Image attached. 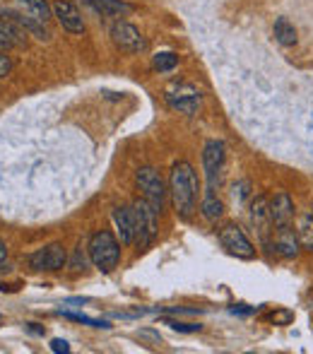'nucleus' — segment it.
I'll return each instance as SVG.
<instances>
[{"mask_svg":"<svg viewBox=\"0 0 313 354\" xmlns=\"http://www.w3.org/2000/svg\"><path fill=\"white\" fill-rule=\"evenodd\" d=\"M162 323L178 333H198L202 328V326H198V323H181V321H171V318H162Z\"/></svg>","mask_w":313,"mask_h":354,"instance_id":"nucleus-23","label":"nucleus"},{"mask_svg":"<svg viewBox=\"0 0 313 354\" xmlns=\"http://www.w3.org/2000/svg\"><path fill=\"white\" fill-rule=\"evenodd\" d=\"M169 193H171L173 207L181 219H191L198 203V176L188 162L173 164L169 176Z\"/></svg>","mask_w":313,"mask_h":354,"instance_id":"nucleus-1","label":"nucleus"},{"mask_svg":"<svg viewBox=\"0 0 313 354\" xmlns=\"http://www.w3.org/2000/svg\"><path fill=\"white\" fill-rule=\"evenodd\" d=\"M51 350L56 354H68L70 352V345L66 340H61V337H56V340H51Z\"/></svg>","mask_w":313,"mask_h":354,"instance_id":"nucleus-27","label":"nucleus"},{"mask_svg":"<svg viewBox=\"0 0 313 354\" xmlns=\"http://www.w3.org/2000/svg\"><path fill=\"white\" fill-rule=\"evenodd\" d=\"M222 212H225V207L217 201V196H205V201H202V214H205V219L217 222L222 217Z\"/></svg>","mask_w":313,"mask_h":354,"instance_id":"nucleus-22","label":"nucleus"},{"mask_svg":"<svg viewBox=\"0 0 313 354\" xmlns=\"http://www.w3.org/2000/svg\"><path fill=\"white\" fill-rule=\"evenodd\" d=\"M227 162V147L222 140H210L202 147V169L207 178V196H215V191L222 183V171Z\"/></svg>","mask_w":313,"mask_h":354,"instance_id":"nucleus-4","label":"nucleus"},{"mask_svg":"<svg viewBox=\"0 0 313 354\" xmlns=\"http://www.w3.org/2000/svg\"><path fill=\"white\" fill-rule=\"evenodd\" d=\"M133 214H135V241L140 248H147L159 232V207L142 198L133 205Z\"/></svg>","mask_w":313,"mask_h":354,"instance_id":"nucleus-3","label":"nucleus"},{"mask_svg":"<svg viewBox=\"0 0 313 354\" xmlns=\"http://www.w3.org/2000/svg\"><path fill=\"white\" fill-rule=\"evenodd\" d=\"M152 66H155L157 73H171L173 68L178 66V56L171 51H164V53H157L155 61H152Z\"/></svg>","mask_w":313,"mask_h":354,"instance_id":"nucleus-21","label":"nucleus"},{"mask_svg":"<svg viewBox=\"0 0 313 354\" xmlns=\"http://www.w3.org/2000/svg\"><path fill=\"white\" fill-rule=\"evenodd\" d=\"M0 12L5 15V17H10L15 24H19V27L24 29L27 34H32V37H37V39H41V41H48V29H46V24L44 22H39V19H34L32 15H27V12H10V10H0Z\"/></svg>","mask_w":313,"mask_h":354,"instance_id":"nucleus-14","label":"nucleus"},{"mask_svg":"<svg viewBox=\"0 0 313 354\" xmlns=\"http://www.w3.org/2000/svg\"><path fill=\"white\" fill-rule=\"evenodd\" d=\"M251 193V183L248 181H238L234 186V191H231V198H234L236 205H241L243 201H246V196Z\"/></svg>","mask_w":313,"mask_h":354,"instance_id":"nucleus-25","label":"nucleus"},{"mask_svg":"<svg viewBox=\"0 0 313 354\" xmlns=\"http://www.w3.org/2000/svg\"><path fill=\"white\" fill-rule=\"evenodd\" d=\"M251 222L263 241H267V239H270V232H275V229H272L275 224H272V217H270V203H267L263 196L251 203Z\"/></svg>","mask_w":313,"mask_h":354,"instance_id":"nucleus-11","label":"nucleus"},{"mask_svg":"<svg viewBox=\"0 0 313 354\" xmlns=\"http://www.w3.org/2000/svg\"><path fill=\"white\" fill-rule=\"evenodd\" d=\"M53 17L61 22V27L70 34H82L84 32V19L79 15L77 5L70 0H56L53 3Z\"/></svg>","mask_w":313,"mask_h":354,"instance_id":"nucleus-10","label":"nucleus"},{"mask_svg":"<svg viewBox=\"0 0 313 354\" xmlns=\"http://www.w3.org/2000/svg\"><path fill=\"white\" fill-rule=\"evenodd\" d=\"M27 44V32L19 24H15L10 17L0 19V48L24 46Z\"/></svg>","mask_w":313,"mask_h":354,"instance_id":"nucleus-15","label":"nucleus"},{"mask_svg":"<svg viewBox=\"0 0 313 354\" xmlns=\"http://www.w3.org/2000/svg\"><path fill=\"white\" fill-rule=\"evenodd\" d=\"M167 104L171 109H176V111L186 113V116H193L200 109V92L196 87H191V84L178 82L167 89Z\"/></svg>","mask_w":313,"mask_h":354,"instance_id":"nucleus-6","label":"nucleus"},{"mask_svg":"<svg viewBox=\"0 0 313 354\" xmlns=\"http://www.w3.org/2000/svg\"><path fill=\"white\" fill-rule=\"evenodd\" d=\"M84 3L102 17H126L128 12H133V5L126 0H84Z\"/></svg>","mask_w":313,"mask_h":354,"instance_id":"nucleus-16","label":"nucleus"},{"mask_svg":"<svg viewBox=\"0 0 313 354\" xmlns=\"http://www.w3.org/2000/svg\"><path fill=\"white\" fill-rule=\"evenodd\" d=\"M220 243L231 253V256L243 258V261H251V258L256 256L253 243L248 241V236L243 234V229L236 227V224H227V227L220 229Z\"/></svg>","mask_w":313,"mask_h":354,"instance_id":"nucleus-7","label":"nucleus"},{"mask_svg":"<svg viewBox=\"0 0 313 354\" xmlns=\"http://www.w3.org/2000/svg\"><path fill=\"white\" fill-rule=\"evenodd\" d=\"M113 224H116L118 239H121L123 246L135 241V214H133V207H116L113 210Z\"/></svg>","mask_w":313,"mask_h":354,"instance_id":"nucleus-13","label":"nucleus"},{"mask_svg":"<svg viewBox=\"0 0 313 354\" xmlns=\"http://www.w3.org/2000/svg\"><path fill=\"white\" fill-rule=\"evenodd\" d=\"M87 253L94 268H99L102 272H111L121 261V243L111 232L102 229V232L92 234L87 243Z\"/></svg>","mask_w":313,"mask_h":354,"instance_id":"nucleus-2","label":"nucleus"},{"mask_svg":"<svg viewBox=\"0 0 313 354\" xmlns=\"http://www.w3.org/2000/svg\"><path fill=\"white\" fill-rule=\"evenodd\" d=\"M15 3H17V8L22 12L32 15L34 19H39L44 24H48V19L53 17V5H48L46 0H15Z\"/></svg>","mask_w":313,"mask_h":354,"instance_id":"nucleus-18","label":"nucleus"},{"mask_svg":"<svg viewBox=\"0 0 313 354\" xmlns=\"http://www.w3.org/2000/svg\"><path fill=\"white\" fill-rule=\"evenodd\" d=\"M111 41H113V46L123 53H142L147 48V39L140 34V29L131 22H123V19L113 22Z\"/></svg>","mask_w":313,"mask_h":354,"instance_id":"nucleus-5","label":"nucleus"},{"mask_svg":"<svg viewBox=\"0 0 313 354\" xmlns=\"http://www.w3.org/2000/svg\"><path fill=\"white\" fill-rule=\"evenodd\" d=\"M277 236H275V248L280 256L285 258H296V253H299L301 243L299 239L294 236V232H292V227H285V229H275Z\"/></svg>","mask_w":313,"mask_h":354,"instance_id":"nucleus-17","label":"nucleus"},{"mask_svg":"<svg viewBox=\"0 0 313 354\" xmlns=\"http://www.w3.org/2000/svg\"><path fill=\"white\" fill-rule=\"evenodd\" d=\"M270 217L275 229L292 227V222H294V203H292V198L287 193H277L270 201Z\"/></svg>","mask_w":313,"mask_h":354,"instance_id":"nucleus-12","label":"nucleus"},{"mask_svg":"<svg viewBox=\"0 0 313 354\" xmlns=\"http://www.w3.org/2000/svg\"><path fill=\"white\" fill-rule=\"evenodd\" d=\"M68 261V253L66 248L61 246V243H51V246H44L39 248L37 253H32V256L27 258L29 268L32 270H46V272H53V270H61L63 266H66Z\"/></svg>","mask_w":313,"mask_h":354,"instance_id":"nucleus-9","label":"nucleus"},{"mask_svg":"<svg viewBox=\"0 0 313 354\" xmlns=\"http://www.w3.org/2000/svg\"><path fill=\"white\" fill-rule=\"evenodd\" d=\"M296 239L304 251H313V210H304L296 219Z\"/></svg>","mask_w":313,"mask_h":354,"instance_id":"nucleus-19","label":"nucleus"},{"mask_svg":"<svg viewBox=\"0 0 313 354\" xmlns=\"http://www.w3.org/2000/svg\"><path fill=\"white\" fill-rule=\"evenodd\" d=\"M135 183L142 191V196H145L152 205H157L159 210H162L164 198H167L169 191H167V186H164L162 176H159V171H155L152 167H142L140 171L135 174Z\"/></svg>","mask_w":313,"mask_h":354,"instance_id":"nucleus-8","label":"nucleus"},{"mask_svg":"<svg viewBox=\"0 0 313 354\" xmlns=\"http://www.w3.org/2000/svg\"><path fill=\"white\" fill-rule=\"evenodd\" d=\"M5 261H8V246H5V243L0 241V270H3Z\"/></svg>","mask_w":313,"mask_h":354,"instance_id":"nucleus-28","label":"nucleus"},{"mask_svg":"<svg viewBox=\"0 0 313 354\" xmlns=\"http://www.w3.org/2000/svg\"><path fill=\"white\" fill-rule=\"evenodd\" d=\"M275 39L282 46H294L296 44V27L287 17H280L275 22Z\"/></svg>","mask_w":313,"mask_h":354,"instance_id":"nucleus-20","label":"nucleus"},{"mask_svg":"<svg viewBox=\"0 0 313 354\" xmlns=\"http://www.w3.org/2000/svg\"><path fill=\"white\" fill-rule=\"evenodd\" d=\"M10 73H12V58L0 53V77H5V75H10Z\"/></svg>","mask_w":313,"mask_h":354,"instance_id":"nucleus-26","label":"nucleus"},{"mask_svg":"<svg viewBox=\"0 0 313 354\" xmlns=\"http://www.w3.org/2000/svg\"><path fill=\"white\" fill-rule=\"evenodd\" d=\"M66 318H70V321H77V323H84V326H92V328H111L106 321H94V318H87L82 316V313H68V311H61Z\"/></svg>","mask_w":313,"mask_h":354,"instance_id":"nucleus-24","label":"nucleus"}]
</instances>
